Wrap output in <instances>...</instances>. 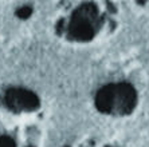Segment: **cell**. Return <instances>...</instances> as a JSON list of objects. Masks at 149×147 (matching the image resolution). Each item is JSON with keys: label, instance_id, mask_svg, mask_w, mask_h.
<instances>
[{"label": "cell", "instance_id": "6da1fadb", "mask_svg": "<svg viewBox=\"0 0 149 147\" xmlns=\"http://www.w3.org/2000/svg\"><path fill=\"white\" fill-rule=\"evenodd\" d=\"M42 103L30 90L12 87L0 92V147H40Z\"/></svg>", "mask_w": 149, "mask_h": 147}, {"label": "cell", "instance_id": "7a4b0ae2", "mask_svg": "<svg viewBox=\"0 0 149 147\" xmlns=\"http://www.w3.org/2000/svg\"><path fill=\"white\" fill-rule=\"evenodd\" d=\"M137 91L129 83H110L95 94V107L110 116L130 115L137 106Z\"/></svg>", "mask_w": 149, "mask_h": 147}, {"label": "cell", "instance_id": "3957f363", "mask_svg": "<svg viewBox=\"0 0 149 147\" xmlns=\"http://www.w3.org/2000/svg\"><path fill=\"white\" fill-rule=\"evenodd\" d=\"M101 28V17L93 3H85L74 10L67 23V39L73 41H90Z\"/></svg>", "mask_w": 149, "mask_h": 147}, {"label": "cell", "instance_id": "277c9868", "mask_svg": "<svg viewBox=\"0 0 149 147\" xmlns=\"http://www.w3.org/2000/svg\"><path fill=\"white\" fill-rule=\"evenodd\" d=\"M66 147H120L113 142L109 140H102V139H94V138H87L85 140H79L74 144H70Z\"/></svg>", "mask_w": 149, "mask_h": 147}]
</instances>
